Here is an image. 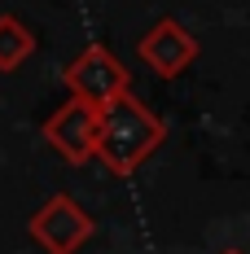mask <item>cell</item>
I'll return each mask as SVG.
<instances>
[{"instance_id":"7","label":"cell","mask_w":250,"mask_h":254,"mask_svg":"<svg viewBox=\"0 0 250 254\" xmlns=\"http://www.w3.org/2000/svg\"><path fill=\"white\" fill-rule=\"evenodd\" d=\"M220 254H246V250H237V246H228V250H220Z\"/></svg>"},{"instance_id":"1","label":"cell","mask_w":250,"mask_h":254,"mask_svg":"<svg viewBox=\"0 0 250 254\" xmlns=\"http://www.w3.org/2000/svg\"><path fill=\"white\" fill-rule=\"evenodd\" d=\"M167 140V123L154 114L136 92H123L110 105H101V140L97 162L110 176H136Z\"/></svg>"},{"instance_id":"2","label":"cell","mask_w":250,"mask_h":254,"mask_svg":"<svg viewBox=\"0 0 250 254\" xmlns=\"http://www.w3.org/2000/svg\"><path fill=\"white\" fill-rule=\"evenodd\" d=\"M44 140H49L62 162L71 167H88L97 162V140H101V105L83 101V97H66V101L44 119Z\"/></svg>"},{"instance_id":"5","label":"cell","mask_w":250,"mask_h":254,"mask_svg":"<svg viewBox=\"0 0 250 254\" xmlns=\"http://www.w3.org/2000/svg\"><path fill=\"white\" fill-rule=\"evenodd\" d=\"M136 53H141V62H145L158 79H175V75H184V70L198 62L202 44L175 22V18H158V22L141 35Z\"/></svg>"},{"instance_id":"4","label":"cell","mask_w":250,"mask_h":254,"mask_svg":"<svg viewBox=\"0 0 250 254\" xmlns=\"http://www.w3.org/2000/svg\"><path fill=\"white\" fill-rule=\"evenodd\" d=\"M62 79H66L71 97H83V101H92V105H110L114 97L132 92L127 66L105 49V44H88V49L62 70Z\"/></svg>"},{"instance_id":"6","label":"cell","mask_w":250,"mask_h":254,"mask_svg":"<svg viewBox=\"0 0 250 254\" xmlns=\"http://www.w3.org/2000/svg\"><path fill=\"white\" fill-rule=\"evenodd\" d=\"M35 53V31H26L13 13H0V75H13Z\"/></svg>"},{"instance_id":"3","label":"cell","mask_w":250,"mask_h":254,"mask_svg":"<svg viewBox=\"0 0 250 254\" xmlns=\"http://www.w3.org/2000/svg\"><path fill=\"white\" fill-rule=\"evenodd\" d=\"M92 232H97V219L71 193H53L49 202L26 219V237L44 254H75L79 246L92 241Z\"/></svg>"}]
</instances>
